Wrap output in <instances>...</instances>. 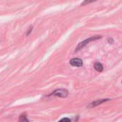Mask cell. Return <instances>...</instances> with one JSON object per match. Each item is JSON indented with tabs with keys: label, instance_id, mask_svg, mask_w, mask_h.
<instances>
[{
	"label": "cell",
	"instance_id": "cell-6",
	"mask_svg": "<svg viewBox=\"0 0 122 122\" xmlns=\"http://www.w3.org/2000/svg\"><path fill=\"white\" fill-rule=\"evenodd\" d=\"M19 122H29V120L26 117V114H22L19 118Z\"/></svg>",
	"mask_w": 122,
	"mask_h": 122
},
{
	"label": "cell",
	"instance_id": "cell-7",
	"mask_svg": "<svg viewBox=\"0 0 122 122\" xmlns=\"http://www.w3.org/2000/svg\"><path fill=\"white\" fill-rule=\"evenodd\" d=\"M59 122H71V120L69 118H64V119H61Z\"/></svg>",
	"mask_w": 122,
	"mask_h": 122
},
{
	"label": "cell",
	"instance_id": "cell-3",
	"mask_svg": "<svg viewBox=\"0 0 122 122\" xmlns=\"http://www.w3.org/2000/svg\"><path fill=\"white\" fill-rule=\"evenodd\" d=\"M70 64L73 66H76V67H80L83 66V61L81 59H73L70 61Z\"/></svg>",
	"mask_w": 122,
	"mask_h": 122
},
{
	"label": "cell",
	"instance_id": "cell-1",
	"mask_svg": "<svg viewBox=\"0 0 122 122\" xmlns=\"http://www.w3.org/2000/svg\"><path fill=\"white\" fill-rule=\"evenodd\" d=\"M102 37L101 36H93V37H91V38H89V39H86V40H84V41H81V43H79V44H78V46H77V47L76 48V51H79V50H80L81 49H82V48H84L85 46H86V44H89L90 41H94V40H97V39H101Z\"/></svg>",
	"mask_w": 122,
	"mask_h": 122
},
{
	"label": "cell",
	"instance_id": "cell-2",
	"mask_svg": "<svg viewBox=\"0 0 122 122\" xmlns=\"http://www.w3.org/2000/svg\"><path fill=\"white\" fill-rule=\"evenodd\" d=\"M51 95H54V96H57L59 97L64 98V97H66L68 96V91L66 89H57V90L54 91L53 93H51Z\"/></svg>",
	"mask_w": 122,
	"mask_h": 122
},
{
	"label": "cell",
	"instance_id": "cell-5",
	"mask_svg": "<svg viewBox=\"0 0 122 122\" xmlns=\"http://www.w3.org/2000/svg\"><path fill=\"white\" fill-rule=\"evenodd\" d=\"M94 68H95V69H96L97 71L101 72V71H103V66H102V64L99 63V62H97V63L94 64Z\"/></svg>",
	"mask_w": 122,
	"mask_h": 122
},
{
	"label": "cell",
	"instance_id": "cell-4",
	"mask_svg": "<svg viewBox=\"0 0 122 122\" xmlns=\"http://www.w3.org/2000/svg\"><path fill=\"white\" fill-rule=\"evenodd\" d=\"M107 101H109V99H101V100H99V101H96V102H92L88 106V107L89 108H93V107H97V106H98V105H99V104H102L104 102H106Z\"/></svg>",
	"mask_w": 122,
	"mask_h": 122
}]
</instances>
